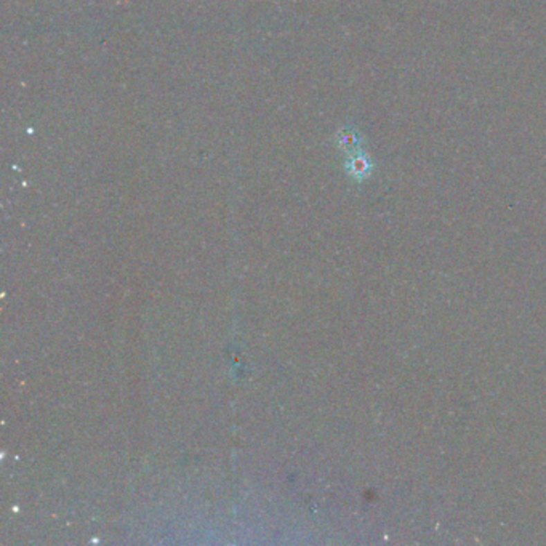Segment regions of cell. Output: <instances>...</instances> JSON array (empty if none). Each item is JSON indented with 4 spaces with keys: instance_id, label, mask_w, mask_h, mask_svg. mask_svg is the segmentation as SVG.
I'll return each instance as SVG.
<instances>
[{
    "instance_id": "obj_1",
    "label": "cell",
    "mask_w": 546,
    "mask_h": 546,
    "mask_svg": "<svg viewBox=\"0 0 546 546\" xmlns=\"http://www.w3.org/2000/svg\"><path fill=\"white\" fill-rule=\"evenodd\" d=\"M346 170L351 176H354L356 180H364L374 170V162H372L370 156L365 154L364 151H357L353 154H348V161H346Z\"/></svg>"
},
{
    "instance_id": "obj_2",
    "label": "cell",
    "mask_w": 546,
    "mask_h": 546,
    "mask_svg": "<svg viewBox=\"0 0 546 546\" xmlns=\"http://www.w3.org/2000/svg\"><path fill=\"white\" fill-rule=\"evenodd\" d=\"M338 146L341 149L348 152V154H353L362 149V140L361 135L353 129V127H346V129L340 130L338 134Z\"/></svg>"
}]
</instances>
